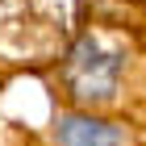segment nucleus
Returning a JSON list of instances; mask_svg holds the SVG:
<instances>
[{
  "label": "nucleus",
  "mask_w": 146,
  "mask_h": 146,
  "mask_svg": "<svg viewBox=\"0 0 146 146\" xmlns=\"http://www.w3.org/2000/svg\"><path fill=\"white\" fill-rule=\"evenodd\" d=\"M54 142L58 146H121L125 129L92 117V113H67L54 121Z\"/></svg>",
  "instance_id": "2"
},
{
  "label": "nucleus",
  "mask_w": 146,
  "mask_h": 146,
  "mask_svg": "<svg viewBox=\"0 0 146 146\" xmlns=\"http://www.w3.org/2000/svg\"><path fill=\"white\" fill-rule=\"evenodd\" d=\"M121 67L125 58L109 46H100L92 34H84L75 46H71L67 63H63V75H67V88L75 100L84 104H104L113 100V92L121 84Z\"/></svg>",
  "instance_id": "1"
}]
</instances>
